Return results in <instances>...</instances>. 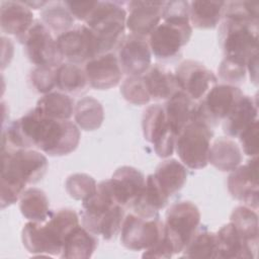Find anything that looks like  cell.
Segmentation results:
<instances>
[{
	"mask_svg": "<svg viewBox=\"0 0 259 259\" xmlns=\"http://www.w3.org/2000/svg\"><path fill=\"white\" fill-rule=\"evenodd\" d=\"M174 74L179 89L194 101H199L218 83V78L211 70L193 60L180 63Z\"/></svg>",
	"mask_w": 259,
	"mask_h": 259,
	"instance_id": "cell-14",
	"label": "cell"
},
{
	"mask_svg": "<svg viewBox=\"0 0 259 259\" xmlns=\"http://www.w3.org/2000/svg\"><path fill=\"white\" fill-rule=\"evenodd\" d=\"M169 197L163 192L157 183L153 174L148 175L143 192L139 198L134 202L132 207L134 211L145 215L154 217L158 215V211L166 206Z\"/></svg>",
	"mask_w": 259,
	"mask_h": 259,
	"instance_id": "cell-28",
	"label": "cell"
},
{
	"mask_svg": "<svg viewBox=\"0 0 259 259\" xmlns=\"http://www.w3.org/2000/svg\"><path fill=\"white\" fill-rule=\"evenodd\" d=\"M97 1H66L65 4L73 17L79 20L86 21L92 10L94 9Z\"/></svg>",
	"mask_w": 259,
	"mask_h": 259,
	"instance_id": "cell-44",
	"label": "cell"
},
{
	"mask_svg": "<svg viewBox=\"0 0 259 259\" xmlns=\"http://www.w3.org/2000/svg\"><path fill=\"white\" fill-rule=\"evenodd\" d=\"M57 67H36L30 73L32 87L39 93H50L56 85Z\"/></svg>",
	"mask_w": 259,
	"mask_h": 259,
	"instance_id": "cell-40",
	"label": "cell"
},
{
	"mask_svg": "<svg viewBox=\"0 0 259 259\" xmlns=\"http://www.w3.org/2000/svg\"><path fill=\"white\" fill-rule=\"evenodd\" d=\"M230 194L245 203V205L258 208V159L252 157L245 165H240L232 171L228 178Z\"/></svg>",
	"mask_w": 259,
	"mask_h": 259,
	"instance_id": "cell-17",
	"label": "cell"
},
{
	"mask_svg": "<svg viewBox=\"0 0 259 259\" xmlns=\"http://www.w3.org/2000/svg\"><path fill=\"white\" fill-rule=\"evenodd\" d=\"M258 119L247 126L240 135L239 140L247 156L257 157L258 154Z\"/></svg>",
	"mask_w": 259,
	"mask_h": 259,
	"instance_id": "cell-43",
	"label": "cell"
},
{
	"mask_svg": "<svg viewBox=\"0 0 259 259\" xmlns=\"http://www.w3.org/2000/svg\"><path fill=\"white\" fill-rule=\"evenodd\" d=\"M80 142L77 124L41 116L34 108L3 130L2 148H36L50 156H64L76 150Z\"/></svg>",
	"mask_w": 259,
	"mask_h": 259,
	"instance_id": "cell-1",
	"label": "cell"
},
{
	"mask_svg": "<svg viewBox=\"0 0 259 259\" xmlns=\"http://www.w3.org/2000/svg\"><path fill=\"white\" fill-rule=\"evenodd\" d=\"M242 95L240 88L235 85H214L196 102L192 120L201 121L210 127L217 125L219 121L226 118Z\"/></svg>",
	"mask_w": 259,
	"mask_h": 259,
	"instance_id": "cell-8",
	"label": "cell"
},
{
	"mask_svg": "<svg viewBox=\"0 0 259 259\" xmlns=\"http://www.w3.org/2000/svg\"><path fill=\"white\" fill-rule=\"evenodd\" d=\"M182 252L186 258H218L217 233L204 231L194 235Z\"/></svg>",
	"mask_w": 259,
	"mask_h": 259,
	"instance_id": "cell-36",
	"label": "cell"
},
{
	"mask_svg": "<svg viewBox=\"0 0 259 259\" xmlns=\"http://www.w3.org/2000/svg\"><path fill=\"white\" fill-rule=\"evenodd\" d=\"M213 132L207 124L190 121L175 139V149L181 163L190 169L204 168L208 163V152Z\"/></svg>",
	"mask_w": 259,
	"mask_h": 259,
	"instance_id": "cell-6",
	"label": "cell"
},
{
	"mask_svg": "<svg viewBox=\"0 0 259 259\" xmlns=\"http://www.w3.org/2000/svg\"><path fill=\"white\" fill-rule=\"evenodd\" d=\"M223 16H232L252 21L259 19V4L251 1L226 2Z\"/></svg>",
	"mask_w": 259,
	"mask_h": 259,
	"instance_id": "cell-39",
	"label": "cell"
},
{
	"mask_svg": "<svg viewBox=\"0 0 259 259\" xmlns=\"http://www.w3.org/2000/svg\"><path fill=\"white\" fill-rule=\"evenodd\" d=\"M257 119V99L243 94L231 112L223 120V130L229 137L236 138Z\"/></svg>",
	"mask_w": 259,
	"mask_h": 259,
	"instance_id": "cell-23",
	"label": "cell"
},
{
	"mask_svg": "<svg viewBox=\"0 0 259 259\" xmlns=\"http://www.w3.org/2000/svg\"><path fill=\"white\" fill-rule=\"evenodd\" d=\"M246 69L249 71L251 81L257 85L258 83V53L254 54L246 64Z\"/></svg>",
	"mask_w": 259,
	"mask_h": 259,
	"instance_id": "cell-45",
	"label": "cell"
},
{
	"mask_svg": "<svg viewBox=\"0 0 259 259\" xmlns=\"http://www.w3.org/2000/svg\"><path fill=\"white\" fill-rule=\"evenodd\" d=\"M57 45L63 58L69 63H86L101 55L100 46L94 32L87 25H79L58 35Z\"/></svg>",
	"mask_w": 259,
	"mask_h": 259,
	"instance_id": "cell-12",
	"label": "cell"
},
{
	"mask_svg": "<svg viewBox=\"0 0 259 259\" xmlns=\"http://www.w3.org/2000/svg\"><path fill=\"white\" fill-rule=\"evenodd\" d=\"M192 26L189 18H164L149 35L152 54L158 59H169L176 56L190 39Z\"/></svg>",
	"mask_w": 259,
	"mask_h": 259,
	"instance_id": "cell-7",
	"label": "cell"
},
{
	"mask_svg": "<svg viewBox=\"0 0 259 259\" xmlns=\"http://www.w3.org/2000/svg\"><path fill=\"white\" fill-rule=\"evenodd\" d=\"M78 225V214L70 208L53 212L42 223L29 221L21 232L23 246L31 254L60 257L66 236Z\"/></svg>",
	"mask_w": 259,
	"mask_h": 259,
	"instance_id": "cell-3",
	"label": "cell"
},
{
	"mask_svg": "<svg viewBox=\"0 0 259 259\" xmlns=\"http://www.w3.org/2000/svg\"><path fill=\"white\" fill-rule=\"evenodd\" d=\"M120 92L126 101L136 105H144L151 100L143 76H127L121 84Z\"/></svg>",
	"mask_w": 259,
	"mask_h": 259,
	"instance_id": "cell-38",
	"label": "cell"
},
{
	"mask_svg": "<svg viewBox=\"0 0 259 259\" xmlns=\"http://www.w3.org/2000/svg\"><path fill=\"white\" fill-rule=\"evenodd\" d=\"M41 19L49 30L58 35L71 29L74 23V17L66 4L60 2L48 3V6L41 12Z\"/></svg>",
	"mask_w": 259,
	"mask_h": 259,
	"instance_id": "cell-35",
	"label": "cell"
},
{
	"mask_svg": "<svg viewBox=\"0 0 259 259\" xmlns=\"http://www.w3.org/2000/svg\"><path fill=\"white\" fill-rule=\"evenodd\" d=\"M67 193L76 200L84 201L97 191L96 181L88 174L75 173L70 175L65 183Z\"/></svg>",
	"mask_w": 259,
	"mask_h": 259,
	"instance_id": "cell-37",
	"label": "cell"
},
{
	"mask_svg": "<svg viewBox=\"0 0 259 259\" xmlns=\"http://www.w3.org/2000/svg\"><path fill=\"white\" fill-rule=\"evenodd\" d=\"M19 208L22 215L31 222H46L53 213L45 191L36 187L25 189L19 197Z\"/></svg>",
	"mask_w": 259,
	"mask_h": 259,
	"instance_id": "cell-29",
	"label": "cell"
},
{
	"mask_svg": "<svg viewBox=\"0 0 259 259\" xmlns=\"http://www.w3.org/2000/svg\"><path fill=\"white\" fill-rule=\"evenodd\" d=\"M74 118L78 127L84 131H95L102 124L104 110L97 99L91 96L83 97L75 105Z\"/></svg>",
	"mask_w": 259,
	"mask_h": 259,
	"instance_id": "cell-33",
	"label": "cell"
},
{
	"mask_svg": "<svg viewBox=\"0 0 259 259\" xmlns=\"http://www.w3.org/2000/svg\"><path fill=\"white\" fill-rule=\"evenodd\" d=\"M126 11L117 2L97 1L94 9L85 21L96 35L101 54L109 53L123 39Z\"/></svg>",
	"mask_w": 259,
	"mask_h": 259,
	"instance_id": "cell-5",
	"label": "cell"
},
{
	"mask_svg": "<svg viewBox=\"0 0 259 259\" xmlns=\"http://www.w3.org/2000/svg\"><path fill=\"white\" fill-rule=\"evenodd\" d=\"M199 223L200 211L191 201H178L167 209L164 227L175 246L176 254L181 253L193 238Z\"/></svg>",
	"mask_w": 259,
	"mask_h": 259,
	"instance_id": "cell-10",
	"label": "cell"
},
{
	"mask_svg": "<svg viewBox=\"0 0 259 259\" xmlns=\"http://www.w3.org/2000/svg\"><path fill=\"white\" fill-rule=\"evenodd\" d=\"M74 108L73 99L63 92H50L45 94L34 107L41 116L58 120L69 119L74 113Z\"/></svg>",
	"mask_w": 259,
	"mask_h": 259,
	"instance_id": "cell-31",
	"label": "cell"
},
{
	"mask_svg": "<svg viewBox=\"0 0 259 259\" xmlns=\"http://www.w3.org/2000/svg\"><path fill=\"white\" fill-rule=\"evenodd\" d=\"M246 64L231 58L225 57L219 67L220 77L229 82L230 85L240 83L246 75Z\"/></svg>",
	"mask_w": 259,
	"mask_h": 259,
	"instance_id": "cell-41",
	"label": "cell"
},
{
	"mask_svg": "<svg viewBox=\"0 0 259 259\" xmlns=\"http://www.w3.org/2000/svg\"><path fill=\"white\" fill-rule=\"evenodd\" d=\"M219 39L225 57L247 64L258 53V21L223 16Z\"/></svg>",
	"mask_w": 259,
	"mask_h": 259,
	"instance_id": "cell-4",
	"label": "cell"
},
{
	"mask_svg": "<svg viewBox=\"0 0 259 259\" xmlns=\"http://www.w3.org/2000/svg\"><path fill=\"white\" fill-rule=\"evenodd\" d=\"M57 88L66 94H79L89 85L85 71L73 63L61 64L56 70Z\"/></svg>",
	"mask_w": 259,
	"mask_h": 259,
	"instance_id": "cell-32",
	"label": "cell"
},
{
	"mask_svg": "<svg viewBox=\"0 0 259 259\" xmlns=\"http://www.w3.org/2000/svg\"><path fill=\"white\" fill-rule=\"evenodd\" d=\"M225 5L224 1L195 0L189 2L190 24L202 29L215 27L223 17Z\"/></svg>",
	"mask_w": 259,
	"mask_h": 259,
	"instance_id": "cell-30",
	"label": "cell"
},
{
	"mask_svg": "<svg viewBox=\"0 0 259 259\" xmlns=\"http://www.w3.org/2000/svg\"><path fill=\"white\" fill-rule=\"evenodd\" d=\"M84 71L89 86L103 90L116 86L122 77L117 57L113 53H104L85 63Z\"/></svg>",
	"mask_w": 259,
	"mask_h": 259,
	"instance_id": "cell-19",
	"label": "cell"
},
{
	"mask_svg": "<svg viewBox=\"0 0 259 259\" xmlns=\"http://www.w3.org/2000/svg\"><path fill=\"white\" fill-rule=\"evenodd\" d=\"M29 61L36 67H58L64 59L49 28L35 20L22 41Z\"/></svg>",
	"mask_w": 259,
	"mask_h": 259,
	"instance_id": "cell-11",
	"label": "cell"
},
{
	"mask_svg": "<svg viewBox=\"0 0 259 259\" xmlns=\"http://www.w3.org/2000/svg\"><path fill=\"white\" fill-rule=\"evenodd\" d=\"M33 13L20 1H4L0 8V25L3 32L14 35L22 41L33 24Z\"/></svg>",
	"mask_w": 259,
	"mask_h": 259,
	"instance_id": "cell-20",
	"label": "cell"
},
{
	"mask_svg": "<svg viewBox=\"0 0 259 259\" xmlns=\"http://www.w3.org/2000/svg\"><path fill=\"white\" fill-rule=\"evenodd\" d=\"M165 229V227H164ZM176 254L175 246L164 230L161 239L152 247L146 249L142 255L143 258H170Z\"/></svg>",
	"mask_w": 259,
	"mask_h": 259,
	"instance_id": "cell-42",
	"label": "cell"
},
{
	"mask_svg": "<svg viewBox=\"0 0 259 259\" xmlns=\"http://www.w3.org/2000/svg\"><path fill=\"white\" fill-rule=\"evenodd\" d=\"M142 128L145 139L154 145L155 152L159 157L168 158L173 154L176 136L168 125L162 105L153 104L145 109Z\"/></svg>",
	"mask_w": 259,
	"mask_h": 259,
	"instance_id": "cell-13",
	"label": "cell"
},
{
	"mask_svg": "<svg viewBox=\"0 0 259 259\" xmlns=\"http://www.w3.org/2000/svg\"><path fill=\"white\" fill-rule=\"evenodd\" d=\"M242 151L230 138H219L210 145L208 163L221 171H233L242 162Z\"/></svg>",
	"mask_w": 259,
	"mask_h": 259,
	"instance_id": "cell-26",
	"label": "cell"
},
{
	"mask_svg": "<svg viewBox=\"0 0 259 259\" xmlns=\"http://www.w3.org/2000/svg\"><path fill=\"white\" fill-rule=\"evenodd\" d=\"M164 230V223L160 220L159 214L145 217L134 211L123 219L120 242L130 250H146L161 239Z\"/></svg>",
	"mask_w": 259,
	"mask_h": 259,
	"instance_id": "cell-9",
	"label": "cell"
},
{
	"mask_svg": "<svg viewBox=\"0 0 259 259\" xmlns=\"http://www.w3.org/2000/svg\"><path fill=\"white\" fill-rule=\"evenodd\" d=\"M196 102L182 90H178L167 99L164 110L168 125L175 136L192 120Z\"/></svg>",
	"mask_w": 259,
	"mask_h": 259,
	"instance_id": "cell-22",
	"label": "cell"
},
{
	"mask_svg": "<svg viewBox=\"0 0 259 259\" xmlns=\"http://www.w3.org/2000/svg\"><path fill=\"white\" fill-rule=\"evenodd\" d=\"M164 1H131L125 25L132 34L149 36L161 22Z\"/></svg>",
	"mask_w": 259,
	"mask_h": 259,
	"instance_id": "cell-18",
	"label": "cell"
},
{
	"mask_svg": "<svg viewBox=\"0 0 259 259\" xmlns=\"http://www.w3.org/2000/svg\"><path fill=\"white\" fill-rule=\"evenodd\" d=\"M117 60L122 73L142 76L151 67L152 52L145 37L128 34L117 47Z\"/></svg>",
	"mask_w": 259,
	"mask_h": 259,
	"instance_id": "cell-15",
	"label": "cell"
},
{
	"mask_svg": "<svg viewBox=\"0 0 259 259\" xmlns=\"http://www.w3.org/2000/svg\"><path fill=\"white\" fill-rule=\"evenodd\" d=\"M47 170L48 159L40 152L30 149H2L1 207L19 200L25 186L38 182Z\"/></svg>",
	"mask_w": 259,
	"mask_h": 259,
	"instance_id": "cell-2",
	"label": "cell"
},
{
	"mask_svg": "<svg viewBox=\"0 0 259 259\" xmlns=\"http://www.w3.org/2000/svg\"><path fill=\"white\" fill-rule=\"evenodd\" d=\"M230 222L248 242L258 247V215L255 209L239 205L233 210Z\"/></svg>",
	"mask_w": 259,
	"mask_h": 259,
	"instance_id": "cell-34",
	"label": "cell"
},
{
	"mask_svg": "<svg viewBox=\"0 0 259 259\" xmlns=\"http://www.w3.org/2000/svg\"><path fill=\"white\" fill-rule=\"evenodd\" d=\"M97 247L93 233L78 225L66 236L60 257L67 259H88Z\"/></svg>",
	"mask_w": 259,
	"mask_h": 259,
	"instance_id": "cell-25",
	"label": "cell"
},
{
	"mask_svg": "<svg viewBox=\"0 0 259 259\" xmlns=\"http://www.w3.org/2000/svg\"><path fill=\"white\" fill-rule=\"evenodd\" d=\"M149 95L153 99H169L179 89L175 74L161 66H151L143 76Z\"/></svg>",
	"mask_w": 259,
	"mask_h": 259,
	"instance_id": "cell-24",
	"label": "cell"
},
{
	"mask_svg": "<svg viewBox=\"0 0 259 259\" xmlns=\"http://www.w3.org/2000/svg\"><path fill=\"white\" fill-rule=\"evenodd\" d=\"M105 186L122 207H128L139 198L144 190L146 178L137 168L121 166L115 170L110 179L103 180Z\"/></svg>",
	"mask_w": 259,
	"mask_h": 259,
	"instance_id": "cell-16",
	"label": "cell"
},
{
	"mask_svg": "<svg viewBox=\"0 0 259 259\" xmlns=\"http://www.w3.org/2000/svg\"><path fill=\"white\" fill-rule=\"evenodd\" d=\"M217 236L219 244L218 258H255L258 247L248 242L231 222L223 226Z\"/></svg>",
	"mask_w": 259,
	"mask_h": 259,
	"instance_id": "cell-21",
	"label": "cell"
},
{
	"mask_svg": "<svg viewBox=\"0 0 259 259\" xmlns=\"http://www.w3.org/2000/svg\"><path fill=\"white\" fill-rule=\"evenodd\" d=\"M153 175L163 192L170 197L185 184L187 170L186 167L176 159H167L157 166Z\"/></svg>",
	"mask_w": 259,
	"mask_h": 259,
	"instance_id": "cell-27",
	"label": "cell"
}]
</instances>
